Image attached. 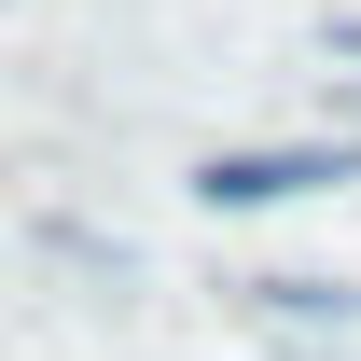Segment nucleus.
Wrapping results in <instances>:
<instances>
[{
    "mask_svg": "<svg viewBox=\"0 0 361 361\" xmlns=\"http://www.w3.org/2000/svg\"><path fill=\"white\" fill-rule=\"evenodd\" d=\"M361 139H236L195 167V209H306V195H348Z\"/></svg>",
    "mask_w": 361,
    "mask_h": 361,
    "instance_id": "f257e3e1",
    "label": "nucleus"
}]
</instances>
